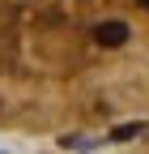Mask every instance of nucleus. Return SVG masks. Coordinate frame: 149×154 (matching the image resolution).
I'll use <instances>...</instances> for the list:
<instances>
[{"mask_svg":"<svg viewBox=\"0 0 149 154\" xmlns=\"http://www.w3.org/2000/svg\"><path fill=\"white\" fill-rule=\"evenodd\" d=\"M149 120V0H0V137L89 141Z\"/></svg>","mask_w":149,"mask_h":154,"instance_id":"1","label":"nucleus"}]
</instances>
